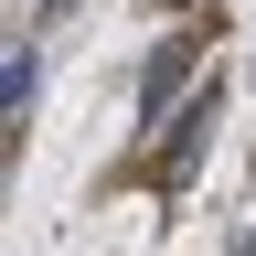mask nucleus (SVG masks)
<instances>
[{"instance_id": "f257e3e1", "label": "nucleus", "mask_w": 256, "mask_h": 256, "mask_svg": "<svg viewBox=\"0 0 256 256\" xmlns=\"http://www.w3.org/2000/svg\"><path fill=\"white\" fill-rule=\"evenodd\" d=\"M192 64H203V32H171V43L150 54V75H139V118H171V96H182Z\"/></svg>"}, {"instance_id": "f03ea898", "label": "nucleus", "mask_w": 256, "mask_h": 256, "mask_svg": "<svg viewBox=\"0 0 256 256\" xmlns=\"http://www.w3.org/2000/svg\"><path fill=\"white\" fill-rule=\"evenodd\" d=\"M203 139H214V86H203V96H192V107L171 118V150H160V160H150V182H182V171H192V160H203Z\"/></svg>"}]
</instances>
